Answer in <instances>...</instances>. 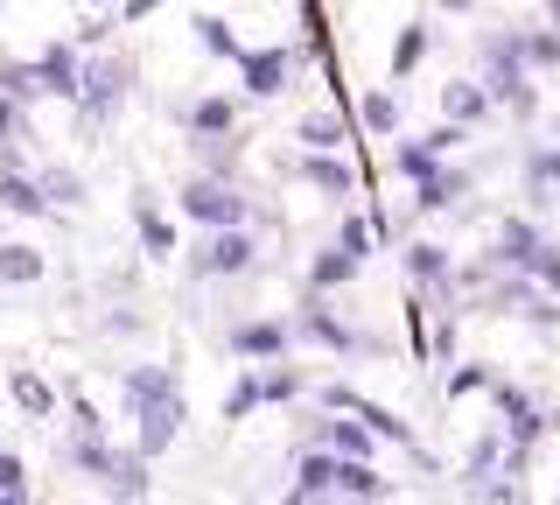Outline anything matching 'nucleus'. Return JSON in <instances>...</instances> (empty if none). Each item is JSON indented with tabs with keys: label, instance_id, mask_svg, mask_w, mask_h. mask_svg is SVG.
Listing matches in <instances>:
<instances>
[{
	"label": "nucleus",
	"instance_id": "a211bd4d",
	"mask_svg": "<svg viewBox=\"0 0 560 505\" xmlns=\"http://www.w3.org/2000/svg\"><path fill=\"white\" fill-rule=\"evenodd\" d=\"M469 197V169H434L428 183H413V218H442V211H455V204Z\"/></svg>",
	"mask_w": 560,
	"mask_h": 505
},
{
	"label": "nucleus",
	"instance_id": "58836bf2",
	"mask_svg": "<svg viewBox=\"0 0 560 505\" xmlns=\"http://www.w3.org/2000/svg\"><path fill=\"white\" fill-rule=\"evenodd\" d=\"M518 498H525V478H504V470H498V478H483L477 492H469V505H518Z\"/></svg>",
	"mask_w": 560,
	"mask_h": 505
},
{
	"label": "nucleus",
	"instance_id": "f3484780",
	"mask_svg": "<svg viewBox=\"0 0 560 505\" xmlns=\"http://www.w3.org/2000/svg\"><path fill=\"white\" fill-rule=\"evenodd\" d=\"M442 119L448 127H463V134H477L483 119H498V106H490V92L477 78H448L442 84Z\"/></svg>",
	"mask_w": 560,
	"mask_h": 505
},
{
	"label": "nucleus",
	"instance_id": "412c9836",
	"mask_svg": "<svg viewBox=\"0 0 560 505\" xmlns=\"http://www.w3.org/2000/svg\"><path fill=\"white\" fill-rule=\"evenodd\" d=\"M294 141H302V154H343L350 119H343V113H329V106H315V113L294 119Z\"/></svg>",
	"mask_w": 560,
	"mask_h": 505
},
{
	"label": "nucleus",
	"instance_id": "5701e85b",
	"mask_svg": "<svg viewBox=\"0 0 560 505\" xmlns=\"http://www.w3.org/2000/svg\"><path fill=\"white\" fill-rule=\"evenodd\" d=\"M337 505H393V484L378 478V463H343L337 457Z\"/></svg>",
	"mask_w": 560,
	"mask_h": 505
},
{
	"label": "nucleus",
	"instance_id": "6ab92c4d",
	"mask_svg": "<svg viewBox=\"0 0 560 505\" xmlns=\"http://www.w3.org/2000/svg\"><path fill=\"white\" fill-rule=\"evenodd\" d=\"M358 274H364V260H350L337 239H329V246L308 253V274H302V282H308V295H337V288L358 282Z\"/></svg>",
	"mask_w": 560,
	"mask_h": 505
},
{
	"label": "nucleus",
	"instance_id": "4be33fe9",
	"mask_svg": "<svg viewBox=\"0 0 560 505\" xmlns=\"http://www.w3.org/2000/svg\"><path fill=\"white\" fill-rule=\"evenodd\" d=\"M8 400L28 414V422H57V387H49L35 365H14L8 372Z\"/></svg>",
	"mask_w": 560,
	"mask_h": 505
},
{
	"label": "nucleus",
	"instance_id": "f8f14e48",
	"mask_svg": "<svg viewBox=\"0 0 560 505\" xmlns=\"http://www.w3.org/2000/svg\"><path fill=\"white\" fill-rule=\"evenodd\" d=\"M175 393H183L175 365H119V408H127V422L148 414V408H162V400H175Z\"/></svg>",
	"mask_w": 560,
	"mask_h": 505
},
{
	"label": "nucleus",
	"instance_id": "f257e3e1",
	"mask_svg": "<svg viewBox=\"0 0 560 505\" xmlns=\"http://www.w3.org/2000/svg\"><path fill=\"white\" fill-rule=\"evenodd\" d=\"M127 92H133V64L119 57V49H84V78H78V127L84 134H98V127H113L119 106H127Z\"/></svg>",
	"mask_w": 560,
	"mask_h": 505
},
{
	"label": "nucleus",
	"instance_id": "c756f323",
	"mask_svg": "<svg viewBox=\"0 0 560 505\" xmlns=\"http://www.w3.org/2000/svg\"><path fill=\"white\" fill-rule=\"evenodd\" d=\"M253 372H259V408H280V400H302L308 393V372H302V365H288V358L253 365Z\"/></svg>",
	"mask_w": 560,
	"mask_h": 505
},
{
	"label": "nucleus",
	"instance_id": "1a4fd4ad",
	"mask_svg": "<svg viewBox=\"0 0 560 505\" xmlns=\"http://www.w3.org/2000/svg\"><path fill=\"white\" fill-rule=\"evenodd\" d=\"M224 352L245 365H273L294 352V323L288 317H238V323H224Z\"/></svg>",
	"mask_w": 560,
	"mask_h": 505
},
{
	"label": "nucleus",
	"instance_id": "de8ad7c7",
	"mask_svg": "<svg viewBox=\"0 0 560 505\" xmlns=\"http://www.w3.org/2000/svg\"><path fill=\"white\" fill-rule=\"evenodd\" d=\"M434 8H442V14H469V8H477V0H434Z\"/></svg>",
	"mask_w": 560,
	"mask_h": 505
},
{
	"label": "nucleus",
	"instance_id": "a19ab883",
	"mask_svg": "<svg viewBox=\"0 0 560 505\" xmlns=\"http://www.w3.org/2000/svg\"><path fill=\"white\" fill-rule=\"evenodd\" d=\"M98 330L105 337H148V317H140V309H105Z\"/></svg>",
	"mask_w": 560,
	"mask_h": 505
},
{
	"label": "nucleus",
	"instance_id": "f03ea898",
	"mask_svg": "<svg viewBox=\"0 0 560 505\" xmlns=\"http://www.w3.org/2000/svg\"><path fill=\"white\" fill-rule=\"evenodd\" d=\"M477 84L490 92V106L512 113V119H533V113H539V84H533V71L512 57V36H483V43H477Z\"/></svg>",
	"mask_w": 560,
	"mask_h": 505
},
{
	"label": "nucleus",
	"instance_id": "cd10ccee",
	"mask_svg": "<svg viewBox=\"0 0 560 505\" xmlns=\"http://www.w3.org/2000/svg\"><path fill=\"white\" fill-rule=\"evenodd\" d=\"M35 190H43L49 211H78V204L92 197V190H84V176H78L70 162H43V169H35Z\"/></svg>",
	"mask_w": 560,
	"mask_h": 505
},
{
	"label": "nucleus",
	"instance_id": "2eb2a0df",
	"mask_svg": "<svg viewBox=\"0 0 560 505\" xmlns=\"http://www.w3.org/2000/svg\"><path fill=\"white\" fill-rule=\"evenodd\" d=\"M133 232H140V253L148 260H168V253H183V239H175V218L162 211V197L154 190H133Z\"/></svg>",
	"mask_w": 560,
	"mask_h": 505
},
{
	"label": "nucleus",
	"instance_id": "7c9ffc66",
	"mask_svg": "<svg viewBox=\"0 0 560 505\" xmlns=\"http://www.w3.org/2000/svg\"><path fill=\"white\" fill-rule=\"evenodd\" d=\"M504 36H512V57H518L533 78H539V71H560V43H553L539 22H533V28H504Z\"/></svg>",
	"mask_w": 560,
	"mask_h": 505
},
{
	"label": "nucleus",
	"instance_id": "2f4dec72",
	"mask_svg": "<svg viewBox=\"0 0 560 505\" xmlns=\"http://www.w3.org/2000/svg\"><path fill=\"white\" fill-rule=\"evenodd\" d=\"M22 141H28V106L0 99V169H28L22 162Z\"/></svg>",
	"mask_w": 560,
	"mask_h": 505
},
{
	"label": "nucleus",
	"instance_id": "a18cd8bd",
	"mask_svg": "<svg viewBox=\"0 0 560 505\" xmlns=\"http://www.w3.org/2000/svg\"><path fill=\"white\" fill-rule=\"evenodd\" d=\"M539 28H547V36L560 43V0H539Z\"/></svg>",
	"mask_w": 560,
	"mask_h": 505
},
{
	"label": "nucleus",
	"instance_id": "aec40b11",
	"mask_svg": "<svg viewBox=\"0 0 560 505\" xmlns=\"http://www.w3.org/2000/svg\"><path fill=\"white\" fill-rule=\"evenodd\" d=\"M358 119L372 141H399V127H407V99L393 92V84H372V92L358 99Z\"/></svg>",
	"mask_w": 560,
	"mask_h": 505
},
{
	"label": "nucleus",
	"instance_id": "4c0bfd02",
	"mask_svg": "<svg viewBox=\"0 0 560 505\" xmlns=\"http://www.w3.org/2000/svg\"><path fill=\"white\" fill-rule=\"evenodd\" d=\"M253 408H259V372L245 365V372L232 379V393H224V422H245Z\"/></svg>",
	"mask_w": 560,
	"mask_h": 505
},
{
	"label": "nucleus",
	"instance_id": "a878e982",
	"mask_svg": "<svg viewBox=\"0 0 560 505\" xmlns=\"http://www.w3.org/2000/svg\"><path fill=\"white\" fill-rule=\"evenodd\" d=\"M525 197H533V211H547L560 197V141H539L525 154Z\"/></svg>",
	"mask_w": 560,
	"mask_h": 505
},
{
	"label": "nucleus",
	"instance_id": "7ed1b4c3",
	"mask_svg": "<svg viewBox=\"0 0 560 505\" xmlns=\"http://www.w3.org/2000/svg\"><path fill=\"white\" fill-rule=\"evenodd\" d=\"M288 323H294V344H315V352H337V358H393V337H372V330L343 323L323 295H308L302 317H288Z\"/></svg>",
	"mask_w": 560,
	"mask_h": 505
},
{
	"label": "nucleus",
	"instance_id": "3c124183",
	"mask_svg": "<svg viewBox=\"0 0 560 505\" xmlns=\"http://www.w3.org/2000/svg\"><path fill=\"white\" fill-rule=\"evenodd\" d=\"M78 505H98V498H78Z\"/></svg>",
	"mask_w": 560,
	"mask_h": 505
},
{
	"label": "nucleus",
	"instance_id": "4468645a",
	"mask_svg": "<svg viewBox=\"0 0 560 505\" xmlns=\"http://www.w3.org/2000/svg\"><path fill=\"white\" fill-rule=\"evenodd\" d=\"M28 64H35L43 99H70V106H78V78H84V49L78 43H49L43 57H28Z\"/></svg>",
	"mask_w": 560,
	"mask_h": 505
},
{
	"label": "nucleus",
	"instance_id": "0eeeda50",
	"mask_svg": "<svg viewBox=\"0 0 560 505\" xmlns=\"http://www.w3.org/2000/svg\"><path fill=\"white\" fill-rule=\"evenodd\" d=\"M302 71V49L294 43H267V49H238V99H280Z\"/></svg>",
	"mask_w": 560,
	"mask_h": 505
},
{
	"label": "nucleus",
	"instance_id": "49530a36",
	"mask_svg": "<svg viewBox=\"0 0 560 505\" xmlns=\"http://www.w3.org/2000/svg\"><path fill=\"white\" fill-rule=\"evenodd\" d=\"M162 0H119V22H140V14H154Z\"/></svg>",
	"mask_w": 560,
	"mask_h": 505
},
{
	"label": "nucleus",
	"instance_id": "9d476101",
	"mask_svg": "<svg viewBox=\"0 0 560 505\" xmlns=\"http://www.w3.org/2000/svg\"><path fill=\"white\" fill-rule=\"evenodd\" d=\"M407 282H413V295H428V302H455V253L442 239H413L407 246Z\"/></svg>",
	"mask_w": 560,
	"mask_h": 505
},
{
	"label": "nucleus",
	"instance_id": "09e8293b",
	"mask_svg": "<svg viewBox=\"0 0 560 505\" xmlns=\"http://www.w3.org/2000/svg\"><path fill=\"white\" fill-rule=\"evenodd\" d=\"M0 505H35V498L28 492H0Z\"/></svg>",
	"mask_w": 560,
	"mask_h": 505
},
{
	"label": "nucleus",
	"instance_id": "b1692460",
	"mask_svg": "<svg viewBox=\"0 0 560 505\" xmlns=\"http://www.w3.org/2000/svg\"><path fill=\"white\" fill-rule=\"evenodd\" d=\"M504 449H512V443H504V428L483 422L477 443H469V457H463V492H477L483 478H498V470H504Z\"/></svg>",
	"mask_w": 560,
	"mask_h": 505
},
{
	"label": "nucleus",
	"instance_id": "8fccbe9b",
	"mask_svg": "<svg viewBox=\"0 0 560 505\" xmlns=\"http://www.w3.org/2000/svg\"><path fill=\"white\" fill-rule=\"evenodd\" d=\"M78 8H98V0H78Z\"/></svg>",
	"mask_w": 560,
	"mask_h": 505
},
{
	"label": "nucleus",
	"instance_id": "f704fd0d",
	"mask_svg": "<svg viewBox=\"0 0 560 505\" xmlns=\"http://www.w3.org/2000/svg\"><path fill=\"white\" fill-rule=\"evenodd\" d=\"M393 169H399L407 183H428L434 169H442V154H434L428 141H399V148H393Z\"/></svg>",
	"mask_w": 560,
	"mask_h": 505
},
{
	"label": "nucleus",
	"instance_id": "c03bdc74",
	"mask_svg": "<svg viewBox=\"0 0 560 505\" xmlns=\"http://www.w3.org/2000/svg\"><path fill=\"white\" fill-rule=\"evenodd\" d=\"M463 141H469V134H463V127H448V119H442V127H434V134H428V148H434V154H442V162H448V154H455V148H463Z\"/></svg>",
	"mask_w": 560,
	"mask_h": 505
},
{
	"label": "nucleus",
	"instance_id": "c85d7f7f",
	"mask_svg": "<svg viewBox=\"0 0 560 505\" xmlns=\"http://www.w3.org/2000/svg\"><path fill=\"white\" fill-rule=\"evenodd\" d=\"M428 57H434V28H428V22H420V14H413V22H407V28H399V36H393V78L407 84V78H413L420 64H428Z\"/></svg>",
	"mask_w": 560,
	"mask_h": 505
},
{
	"label": "nucleus",
	"instance_id": "423d86ee",
	"mask_svg": "<svg viewBox=\"0 0 560 505\" xmlns=\"http://www.w3.org/2000/svg\"><path fill=\"white\" fill-rule=\"evenodd\" d=\"M490 408L504 414L498 428H504V443H512L518 457H533V449L553 435V400L547 393H525L518 379H498V387H490Z\"/></svg>",
	"mask_w": 560,
	"mask_h": 505
},
{
	"label": "nucleus",
	"instance_id": "72a5a7b5",
	"mask_svg": "<svg viewBox=\"0 0 560 505\" xmlns=\"http://www.w3.org/2000/svg\"><path fill=\"white\" fill-rule=\"evenodd\" d=\"M0 99H14V106H35V99H43V84H35V64L0 57Z\"/></svg>",
	"mask_w": 560,
	"mask_h": 505
},
{
	"label": "nucleus",
	"instance_id": "473e14b6",
	"mask_svg": "<svg viewBox=\"0 0 560 505\" xmlns=\"http://www.w3.org/2000/svg\"><path fill=\"white\" fill-rule=\"evenodd\" d=\"M337 246H343L350 260H372V253H378V225L364 218V211H343V218H337Z\"/></svg>",
	"mask_w": 560,
	"mask_h": 505
},
{
	"label": "nucleus",
	"instance_id": "37998d69",
	"mask_svg": "<svg viewBox=\"0 0 560 505\" xmlns=\"http://www.w3.org/2000/svg\"><path fill=\"white\" fill-rule=\"evenodd\" d=\"M0 492H28V463L14 449H0Z\"/></svg>",
	"mask_w": 560,
	"mask_h": 505
},
{
	"label": "nucleus",
	"instance_id": "c9c22d12",
	"mask_svg": "<svg viewBox=\"0 0 560 505\" xmlns=\"http://www.w3.org/2000/svg\"><path fill=\"white\" fill-rule=\"evenodd\" d=\"M189 28H197V43L210 49V57H232L238 64V36H232V22H224V14H197Z\"/></svg>",
	"mask_w": 560,
	"mask_h": 505
},
{
	"label": "nucleus",
	"instance_id": "39448f33",
	"mask_svg": "<svg viewBox=\"0 0 560 505\" xmlns=\"http://www.w3.org/2000/svg\"><path fill=\"white\" fill-rule=\"evenodd\" d=\"M175 211H183L197 232H232V225H253V197H245L238 183H218V176H183L175 190Z\"/></svg>",
	"mask_w": 560,
	"mask_h": 505
},
{
	"label": "nucleus",
	"instance_id": "dca6fc26",
	"mask_svg": "<svg viewBox=\"0 0 560 505\" xmlns=\"http://www.w3.org/2000/svg\"><path fill=\"white\" fill-rule=\"evenodd\" d=\"M49 282V253L35 239H0V288L22 295V288H43Z\"/></svg>",
	"mask_w": 560,
	"mask_h": 505
},
{
	"label": "nucleus",
	"instance_id": "e433bc0d",
	"mask_svg": "<svg viewBox=\"0 0 560 505\" xmlns=\"http://www.w3.org/2000/svg\"><path fill=\"white\" fill-rule=\"evenodd\" d=\"M490 387H498V372H490L483 358H463L448 372V400H469V393H490Z\"/></svg>",
	"mask_w": 560,
	"mask_h": 505
},
{
	"label": "nucleus",
	"instance_id": "ea45409f",
	"mask_svg": "<svg viewBox=\"0 0 560 505\" xmlns=\"http://www.w3.org/2000/svg\"><path fill=\"white\" fill-rule=\"evenodd\" d=\"M525 323H533V330H539V337H560V302H553V295H547V288H539V295H533V302H525Z\"/></svg>",
	"mask_w": 560,
	"mask_h": 505
},
{
	"label": "nucleus",
	"instance_id": "393cba45",
	"mask_svg": "<svg viewBox=\"0 0 560 505\" xmlns=\"http://www.w3.org/2000/svg\"><path fill=\"white\" fill-rule=\"evenodd\" d=\"M105 492L113 505H148V457H133V449H113V470H105Z\"/></svg>",
	"mask_w": 560,
	"mask_h": 505
},
{
	"label": "nucleus",
	"instance_id": "79ce46f5",
	"mask_svg": "<svg viewBox=\"0 0 560 505\" xmlns=\"http://www.w3.org/2000/svg\"><path fill=\"white\" fill-rule=\"evenodd\" d=\"M533 288H547L553 302H560V246L547 239V246H539V260H533Z\"/></svg>",
	"mask_w": 560,
	"mask_h": 505
},
{
	"label": "nucleus",
	"instance_id": "ddd939ff",
	"mask_svg": "<svg viewBox=\"0 0 560 505\" xmlns=\"http://www.w3.org/2000/svg\"><path fill=\"white\" fill-rule=\"evenodd\" d=\"M183 422H189V408H183V393H175V400H162V408H148V414H133V457H168V449L175 443H183Z\"/></svg>",
	"mask_w": 560,
	"mask_h": 505
},
{
	"label": "nucleus",
	"instance_id": "9b49d317",
	"mask_svg": "<svg viewBox=\"0 0 560 505\" xmlns=\"http://www.w3.org/2000/svg\"><path fill=\"white\" fill-rule=\"evenodd\" d=\"M288 176H302L323 204H337V211H350V190H358V169L343 162V154H294V162H280Z\"/></svg>",
	"mask_w": 560,
	"mask_h": 505
},
{
	"label": "nucleus",
	"instance_id": "20e7f679",
	"mask_svg": "<svg viewBox=\"0 0 560 505\" xmlns=\"http://www.w3.org/2000/svg\"><path fill=\"white\" fill-rule=\"evenodd\" d=\"M189 282H245L259 274V225H232V232H197V246L183 253Z\"/></svg>",
	"mask_w": 560,
	"mask_h": 505
},
{
	"label": "nucleus",
	"instance_id": "6e6552de",
	"mask_svg": "<svg viewBox=\"0 0 560 505\" xmlns=\"http://www.w3.org/2000/svg\"><path fill=\"white\" fill-rule=\"evenodd\" d=\"M168 113H175V127H183L189 141H232L245 99L238 92H197V99H175Z\"/></svg>",
	"mask_w": 560,
	"mask_h": 505
},
{
	"label": "nucleus",
	"instance_id": "bb28decb",
	"mask_svg": "<svg viewBox=\"0 0 560 505\" xmlns=\"http://www.w3.org/2000/svg\"><path fill=\"white\" fill-rule=\"evenodd\" d=\"M0 218H49L35 169H0Z\"/></svg>",
	"mask_w": 560,
	"mask_h": 505
}]
</instances>
